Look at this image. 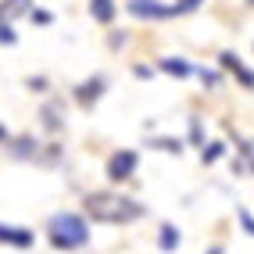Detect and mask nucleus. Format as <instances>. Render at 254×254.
<instances>
[{
	"label": "nucleus",
	"mask_w": 254,
	"mask_h": 254,
	"mask_svg": "<svg viewBox=\"0 0 254 254\" xmlns=\"http://www.w3.org/2000/svg\"><path fill=\"white\" fill-rule=\"evenodd\" d=\"M82 215L93 218V222H104V226H129V222H136V218H143L147 208L132 197L111 193V190H93V193H86Z\"/></svg>",
	"instance_id": "f257e3e1"
},
{
	"label": "nucleus",
	"mask_w": 254,
	"mask_h": 254,
	"mask_svg": "<svg viewBox=\"0 0 254 254\" xmlns=\"http://www.w3.org/2000/svg\"><path fill=\"white\" fill-rule=\"evenodd\" d=\"M43 233H47V244L54 251L72 254V251H82L90 244V218L79 215V211H54L47 218Z\"/></svg>",
	"instance_id": "f03ea898"
},
{
	"label": "nucleus",
	"mask_w": 254,
	"mask_h": 254,
	"mask_svg": "<svg viewBox=\"0 0 254 254\" xmlns=\"http://www.w3.org/2000/svg\"><path fill=\"white\" fill-rule=\"evenodd\" d=\"M4 150H7L11 161H22V165H40L43 161V143L32 132H11Z\"/></svg>",
	"instance_id": "7ed1b4c3"
},
{
	"label": "nucleus",
	"mask_w": 254,
	"mask_h": 254,
	"mask_svg": "<svg viewBox=\"0 0 254 254\" xmlns=\"http://www.w3.org/2000/svg\"><path fill=\"white\" fill-rule=\"evenodd\" d=\"M136 168H140V154L132 147H122V150H115V154L108 158L104 176H108V183H126V179L136 176Z\"/></svg>",
	"instance_id": "20e7f679"
},
{
	"label": "nucleus",
	"mask_w": 254,
	"mask_h": 254,
	"mask_svg": "<svg viewBox=\"0 0 254 254\" xmlns=\"http://www.w3.org/2000/svg\"><path fill=\"white\" fill-rule=\"evenodd\" d=\"M0 247H11V251H32V247H36V229L18 226V222H4V218H0Z\"/></svg>",
	"instance_id": "39448f33"
},
{
	"label": "nucleus",
	"mask_w": 254,
	"mask_h": 254,
	"mask_svg": "<svg viewBox=\"0 0 254 254\" xmlns=\"http://www.w3.org/2000/svg\"><path fill=\"white\" fill-rule=\"evenodd\" d=\"M126 11L140 22H165V18H176V7L172 4H161V0H129Z\"/></svg>",
	"instance_id": "423d86ee"
},
{
	"label": "nucleus",
	"mask_w": 254,
	"mask_h": 254,
	"mask_svg": "<svg viewBox=\"0 0 254 254\" xmlns=\"http://www.w3.org/2000/svg\"><path fill=\"white\" fill-rule=\"evenodd\" d=\"M104 93H108V75H90V79H82V82H75V86H72V100H75L79 108H86V111H90Z\"/></svg>",
	"instance_id": "0eeeda50"
},
{
	"label": "nucleus",
	"mask_w": 254,
	"mask_h": 254,
	"mask_svg": "<svg viewBox=\"0 0 254 254\" xmlns=\"http://www.w3.org/2000/svg\"><path fill=\"white\" fill-rule=\"evenodd\" d=\"M40 126H43V132H50V136L64 132V100H58V97L47 100L40 108Z\"/></svg>",
	"instance_id": "6e6552de"
},
{
	"label": "nucleus",
	"mask_w": 254,
	"mask_h": 254,
	"mask_svg": "<svg viewBox=\"0 0 254 254\" xmlns=\"http://www.w3.org/2000/svg\"><path fill=\"white\" fill-rule=\"evenodd\" d=\"M218 64H222L226 72H233L236 79H240V86L254 90V68H247V64L240 61V54H233V50H222V54H218Z\"/></svg>",
	"instance_id": "1a4fd4ad"
},
{
	"label": "nucleus",
	"mask_w": 254,
	"mask_h": 254,
	"mask_svg": "<svg viewBox=\"0 0 254 254\" xmlns=\"http://www.w3.org/2000/svg\"><path fill=\"white\" fill-rule=\"evenodd\" d=\"M158 68H161L165 75H172V79H190V75L197 72L186 58H161V61H158Z\"/></svg>",
	"instance_id": "9d476101"
},
{
	"label": "nucleus",
	"mask_w": 254,
	"mask_h": 254,
	"mask_svg": "<svg viewBox=\"0 0 254 254\" xmlns=\"http://www.w3.org/2000/svg\"><path fill=\"white\" fill-rule=\"evenodd\" d=\"M158 247H161L165 254H172V251H179V247H183V233H179V226H172V222H165V226L158 229Z\"/></svg>",
	"instance_id": "9b49d317"
},
{
	"label": "nucleus",
	"mask_w": 254,
	"mask_h": 254,
	"mask_svg": "<svg viewBox=\"0 0 254 254\" xmlns=\"http://www.w3.org/2000/svg\"><path fill=\"white\" fill-rule=\"evenodd\" d=\"M118 14V4L115 0H90V18L100 22V25H111Z\"/></svg>",
	"instance_id": "f8f14e48"
},
{
	"label": "nucleus",
	"mask_w": 254,
	"mask_h": 254,
	"mask_svg": "<svg viewBox=\"0 0 254 254\" xmlns=\"http://www.w3.org/2000/svg\"><path fill=\"white\" fill-rule=\"evenodd\" d=\"M29 7H32V0H0V18H4V22L25 18Z\"/></svg>",
	"instance_id": "ddd939ff"
},
{
	"label": "nucleus",
	"mask_w": 254,
	"mask_h": 254,
	"mask_svg": "<svg viewBox=\"0 0 254 254\" xmlns=\"http://www.w3.org/2000/svg\"><path fill=\"white\" fill-rule=\"evenodd\" d=\"M200 147H204V150H200V161H204V165H215L218 158L226 154V143L222 140H211V143H200Z\"/></svg>",
	"instance_id": "4468645a"
},
{
	"label": "nucleus",
	"mask_w": 254,
	"mask_h": 254,
	"mask_svg": "<svg viewBox=\"0 0 254 254\" xmlns=\"http://www.w3.org/2000/svg\"><path fill=\"white\" fill-rule=\"evenodd\" d=\"M150 147L165 150V154H183V140H176V136H158V140H150Z\"/></svg>",
	"instance_id": "2eb2a0df"
},
{
	"label": "nucleus",
	"mask_w": 254,
	"mask_h": 254,
	"mask_svg": "<svg viewBox=\"0 0 254 254\" xmlns=\"http://www.w3.org/2000/svg\"><path fill=\"white\" fill-rule=\"evenodd\" d=\"M14 43H18L14 22H4V18H0V47H14Z\"/></svg>",
	"instance_id": "dca6fc26"
},
{
	"label": "nucleus",
	"mask_w": 254,
	"mask_h": 254,
	"mask_svg": "<svg viewBox=\"0 0 254 254\" xmlns=\"http://www.w3.org/2000/svg\"><path fill=\"white\" fill-rule=\"evenodd\" d=\"M25 18H29L32 25H50V22H54V14H50V11H43V7H29V14H25Z\"/></svg>",
	"instance_id": "f3484780"
},
{
	"label": "nucleus",
	"mask_w": 254,
	"mask_h": 254,
	"mask_svg": "<svg viewBox=\"0 0 254 254\" xmlns=\"http://www.w3.org/2000/svg\"><path fill=\"white\" fill-rule=\"evenodd\" d=\"M236 222H240V226H244V233L254 240V215H251L247 208H236Z\"/></svg>",
	"instance_id": "a211bd4d"
},
{
	"label": "nucleus",
	"mask_w": 254,
	"mask_h": 254,
	"mask_svg": "<svg viewBox=\"0 0 254 254\" xmlns=\"http://www.w3.org/2000/svg\"><path fill=\"white\" fill-rule=\"evenodd\" d=\"M193 75H200V82H204V86H222V75H218V72H208V68H197Z\"/></svg>",
	"instance_id": "6ab92c4d"
},
{
	"label": "nucleus",
	"mask_w": 254,
	"mask_h": 254,
	"mask_svg": "<svg viewBox=\"0 0 254 254\" xmlns=\"http://www.w3.org/2000/svg\"><path fill=\"white\" fill-rule=\"evenodd\" d=\"M25 86H29L32 93H47V86H50V79H47V75H29V79H25Z\"/></svg>",
	"instance_id": "aec40b11"
},
{
	"label": "nucleus",
	"mask_w": 254,
	"mask_h": 254,
	"mask_svg": "<svg viewBox=\"0 0 254 254\" xmlns=\"http://www.w3.org/2000/svg\"><path fill=\"white\" fill-rule=\"evenodd\" d=\"M200 4H204V0H176L172 7H176V14H190V11H197Z\"/></svg>",
	"instance_id": "412c9836"
},
{
	"label": "nucleus",
	"mask_w": 254,
	"mask_h": 254,
	"mask_svg": "<svg viewBox=\"0 0 254 254\" xmlns=\"http://www.w3.org/2000/svg\"><path fill=\"white\" fill-rule=\"evenodd\" d=\"M190 140H193V143H204V129H200V118H197V115L190 118Z\"/></svg>",
	"instance_id": "4be33fe9"
},
{
	"label": "nucleus",
	"mask_w": 254,
	"mask_h": 254,
	"mask_svg": "<svg viewBox=\"0 0 254 254\" xmlns=\"http://www.w3.org/2000/svg\"><path fill=\"white\" fill-rule=\"evenodd\" d=\"M132 75H136V79H150V75H154V68H147V64H136V68H132Z\"/></svg>",
	"instance_id": "5701e85b"
},
{
	"label": "nucleus",
	"mask_w": 254,
	"mask_h": 254,
	"mask_svg": "<svg viewBox=\"0 0 254 254\" xmlns=\"http://www.w3.org/2000/svg\"><path fill=\"white\" fill-rule=\"evenodd\" d=\"M7 136H11V129H7L4 122H0V147H4V143H7Z\"/></svg>",
	"instance_id": "b1692460"
},
{
	"label": "nucleus",
	"mask_w": 254,
	"mask_h": 254,
	"mask_svg": "<svg viewBox=\"0 0 254 254\" xmlns=\"http://www.w3.org/2000/svg\"><path fill=\"white\" fill-rule=\"evenodd\" d=\"M204 254H226V247H222V244H215V247H208Z\"/></svg>",
	"instance_id": "393cba45"
},
{
	"label": "nucleus",
	"mask_w": 254,
	"mask_h": 254,
	"mask_svg": "<svg viewBox=\"0 0 254 254\" xmlns=\"http://www.w3.org/2000/svg\"><path fill=\"white\" fill-rule=\"evenodd\" d=\"M247 4H254V0H247Z\"/></svg>",
	"instance_id": "a878e982"
}]
</instances>
